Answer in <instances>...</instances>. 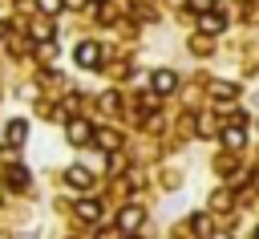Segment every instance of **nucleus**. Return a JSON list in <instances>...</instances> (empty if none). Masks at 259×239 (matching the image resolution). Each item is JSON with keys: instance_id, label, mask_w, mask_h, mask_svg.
<instances>
[{"instance_id": "obj_1", "label": "nucleus", "mask_w": 259, "mask_h": 239, "mask_svg": "<svg viewBox=\"0 0 259 239\" xmlns=\"http://www.w3.org/2000/svg\"><path fill=\"white\" fill-rule=\"evenodd\" d=\"M73 57H77V65H81V69H97V65H101V45H93V41H81Z\"/></svg>"}, {"instance_id": "obj_2", "label": "nucleus", "mask_w": 259, "mask_h": 239, "mask_svg": "<svg viewBox=\"0 0 259 239\" xmlns=\"http://www.w3.org/2000/svg\"><path fill=\"white\" fill-rule=\"evenodd\" d=\"M150 89H154L158 97H166V93H174V89H178V73H170V69H158V73L150 77Z\"/></svg>"}, {"instance_id": "obj_3", "label": "nucleus", "mask_w": 259, "mask_h": 239, "mask_svg": "<svg viewBox=\"0 0 259 239\" xmlns=\"http://www.w3.org/2000/svg\"><path fill=\"white\" fill-rule=\"evenodd\" d=\"M65 134H69V142H73V146H85V142H89V138H93L97 130H93V126H89L85 117H73V122L65 126Z\"/></svg>"}, {"instance_id": "obj_4", "label": "nucleus", "mask_w": 259, "mask_h": 239, "mask_svg": "<svg viewBox=\"0 0 259 239\" xmlns=\"http://www.w3.org/2000/svg\"><path fill=\"white\" fill-rule=\"evenodd\" d=\"M142 219H146V211H142V207H125V211L117 215V231H125V235H134V231L142 227Z\"/></svg>"}, {"instance_id": "obj_5", "label": "nucleus", "mask_w": 259, "mask_h": 239, "mask_svg": "<svg viewBox=\"0 0 259 239\" xmlns=\"http://www.w3.org/2000/svg\"><path fill=\"white\" fill-rule=\"evenodd\" d=\"M198 28H202L206 36H214V32L227 28V16H223V12H202V16H198Z\"/></svg>"}, {"instance_id": "obj_6", "label": "nucleus", "mask_w": 259, "mask_h": 239, "mask_svg": "<svg viewBox=\"0 0 259 239\" xmlns=\"http://www.w3.org/2000/svg\"><path fill=\"white\" fill-rule=\"evenodd\" d=\"M65 182L77 186V190H89V186H93V174H89L85 166H69V170H65Z\"/></svg>"}, {"instance_id": "obj_7", "label": "nucleus", "mask_w": 259, "mask_h": 239, "mask_svg": "<svg viewBox=\"0 0 259 239\" xmlns=\"http://www.w3.org/2000/svg\"><path fill=\"white\" fill-rule=\"evenodd\" d=\"M77 219H85V223H101V203H97V198H81V203H77Z\"/></svg>"}, {"instance_id": "obj_8", "label": "nucleus", "mask_w": 259, "mask_h": 239, "mask_svg": "<svg viewBox=\"0 0 259 239\" xmlns=\"http://www.w3.org/2000/svg\"><path fill=\"white\" fill-rule=\"evenodd\" d=\"M93 142H97L101 150H117V146H121V134H117V130H97Z\"/></svg>"}, {"instance_id": "obj_9", "label": "nucleus", "mask_w": 259, "mask_h": 239, "mask_svg": "<svg viewBox=\"0 0 259 239\" xmlns=\"http://www.w3.org/2000/svg\"><path fill=\"white\" fill-rule=\"evenodd\" d=\"M210 93H214V97H219V101H231V97H235V93H239V89H235V85H231V81H214V85H210Z\"/></svg>"}, {"instance_id": "obj_10", "label": "nucleus", "mask_w": 259, "mask_h": 239, "mask_svg": "<svg viewBox=\"0 0 259 239\" xmlns=\"http://www.w3.org/2000/svg\"><path fill=\"white\" fill-rule=\"evenodd\" d=\"M24 134H28V126H24L20 117H16V122H8V142H12V146H20V142H24Z\"/></svg>"}, {"instance_id": "obj_11", "label": "nucleus", "mask_w": 259, "mask_h": 239, "mask_svg": "<svg viewBox=\"0 0 259 239\" xmlns=\"http://www.w3.org/2000/svg\"><path fill=\"white\" fill-rule=\"evenodd\" d=\"M8 182H12V186H28V170H24V166H12V170H8Z\"/></svg>"}, {"instance_id": "obj_12", "label": "nucleus", "mask_w": 259, "mask_h": 239, "mask_svg": "<svg viewBox=\"0 0 259 239\" xmlns=\"http://www.w3.org/2000/svg\"><path fill=\"white\" fill-rule=\"evenodd\" d=\"M186 8L202 16V12H210V8H214V0H186Z\"/></svg>"}, {"instance_id": "obj_13", "label": "nucleus", "mask_w": 259, "mask_h": 239, "mask_svg": "<svg viewBox=\"0 0 259 239\" xmlns=\"http://www.w3.org/2000/svg\"><path fill=\"white\" fill-rule=\"evenodd\" d=\"M36 8L53 16V12H61V8H65V0H36Z\"/></svg>"}, {"instance_id": "obj_14", "label": "nucleus", "mask_w": 259, "mask_h": 239, "mask_svg": "<svg viewBox=\"0 0 259 239\" xmlns=\"http://www.w3.org/2000/svg\"><path fill=\"white\" fill-rule=\"evenodd\" d=\"M210 207H214V211H227V207H231V194H227V190H219V194L210 198Z\"/></svg>"}, {"instance_id": "obj_15", "label": "nucleus", "mask_w": 259, "mask_h": 239, "mask_svg": "<svg viewBox=\"0 0 259 239\" xmlns=\"http://www.w3.org/2000/svg\"><path fill=\"white\" fill-rule=\"evenodd\" d=\"M32 36H36V41H53V24H36Z\"/></svg>"}, {"instance_id": "obj_16", "label": "nucleus", "mask_w": 259, "mask_h": 239, "mask_svg": "<svg viewBox=\"0 0 259 239\" xmlns=\"http://www.w3.org/2000/svg\"><path fill=\"white\" fill-rule=\"evenodd\" d=\"M190 49H194V53H210V41H206V36H194Z\"/></svg>"}, {"instance_id": "obj_17", "label": "nucleus", "mask_w": 259, "mask_h": 239, "mask_svg": "<svg viewBox=\"0 0 259 239\" xmlns=\"http://www.w3.org/2000/svg\"><path fill=\"white\" fill-rule=\"evenodd\" d=\"M97 239H117V231H109V227H105V231H97Z\"/></svg>"}, {"instance_id": "obj_18", "label": "nucleus", "mask_w": 259, "mask_h": 239, "mask_svg": "<svg viewBox=\"0 0 259 239\" xmlns=\"http://www.w3.org/2000/svg\"><path fill=\"white\" fill-rule=\"evenodd\" d=\"M210 239H231V235H223V231H214V235H210Z\"/></svg>"}, {"instance_id": "obj_19", "label": "nucleus", "mask_w": 259, "mask_h": 239, "mask_svg": "<svg viewBox=\"0 0 259 239\" xmlns=\"http://www.w3.org/2000/svg\"><path fill=\"white\" fill-rule=\"evenodd\" d=\"M0 36H4V20H0Z\"/></svg>"}, {"instance_id": "obj_20", "label": "nucleus", "mask_w": 259, "mask_h": 239, "mask_svg": "<svg viewBox=\"0 0 259 239\" xmlns=\"http://www.w3.org/2000/svg\"><path fill=\"white\" fill-rule=\"evenodd\" d=\"M93 4H105V0H93Z\"/></svg>"}, {"instance_id": "obj_21", "label": "nucleus", "mask_w": 259, "mask_h": 239, "mask_svg": "<svg viewBox=\"0 0 259 239\" xmlns=\"http://www.w3.org/2000/svg\"><path fill=\"white\" fill-rule=\"evenodd\" d=\"M255 239H259V231H255Z\"/></svg>"}]
</instances>
